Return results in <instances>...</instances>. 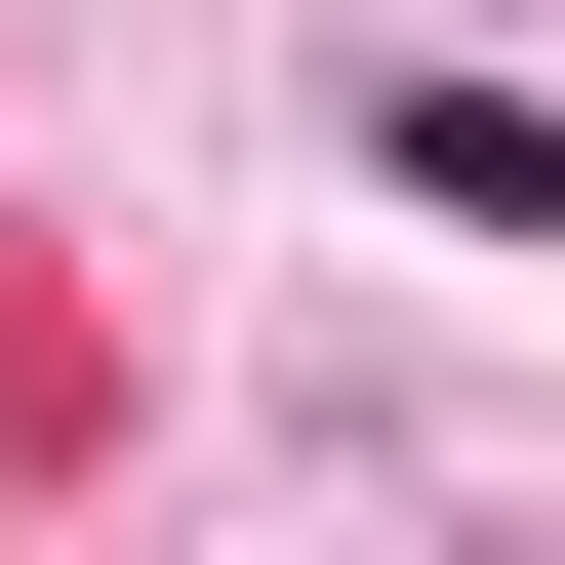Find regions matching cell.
I'll return each mask as SVG.
<instances>
[{
  "label": "cell",
  "instance_id": "cell-1",
  "mask_svg": "<svg viewBox=\"0 0 565 565\" xmlns=\"http://www.w3.org/2000/svg\"><path fill=\"white\" fill-rule=\"evenodd\" d=\"M404 202H445V243H565V121L525 82H404Z\"/></svg>",
  "mask_w": 565,
  "mask_h": 565
}]
</instances>
